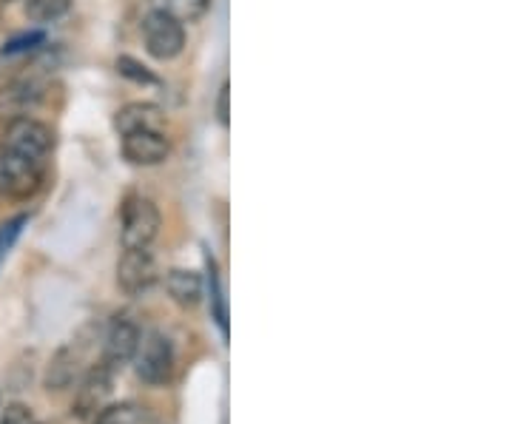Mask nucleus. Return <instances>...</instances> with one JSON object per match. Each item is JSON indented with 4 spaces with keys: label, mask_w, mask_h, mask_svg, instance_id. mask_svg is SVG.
I'll return each instance as SVG.
<instances>
[{
    "label": "nucleus",
    "mask_w": 512,
    "mask_h": 424,
    "mask_svg": "<svg viewBox=\"0 0 512 424\" xmlns=\"http://www.w3.org/2000/svg\"><path fill=\"white\" fill-rule=\"evenodd\" d=\"M157 279H160V268H157V259L148 248L123 251V257L117 262V285H120L123 294H148L157 285Z\"/></svg>",
    "instance_id": "obj_7"
},
{
    "label": "nucleus",
    "mask_w": 512,
    "mask_h": 424,
    "mask_svg": "<svg viewBox=\"0 0 512 424\" xmlns=\"http://www.w3.org/2000/svg\"><path fill=\"white\" fill-rule=\"evenodd\" d=\"M72 9V0H26V18L32 23H55Z\"/></svg>",
    "instance_id": "obj_16"
},
{
    "label": "nucleus",
    "mask_w": 512,
    "mask_h": 424,
    "mask_svg": "<svg viewBox=\"0 0 512 424\" xmlns=\"http://www.w3.org/2000/svg\"><path fill=\"white\" fill-rule=\"evenodd\" d=\"M0 168H3V183H6V200H32L46 180L43 163L9 154V151H0Z\"/></svg>",
    "instance_id": "obj_6"
},
{
    "label": "nucleus",
    "mask_w": 512,
    "mask_h": 424,
    "mask_svg": "<svg viewBox=\"0 0 512 424\" xmlns=\"http://www.w3.org/2000/svg\"><path fill=\"white\" fill-rule=\"evenodd\" d=\"M140 339H143V331L131 316H114L106 333H103V365H109L111 370H120L123 365H128L140 348Z\"/></svg>",
    "instance_id": "obj_8"
},
{
    "label": "nucleus",
    "mask_w": 512,
    "mask_h": 424,
    "mask_svg": "<svg viewBox=\"0 0 512 424\" xmlns=\"http://www.w3.org/2000/svg\"><path fill=\"white\" fill-rule=\"evenodd\" d=\"M163 217L154 200L143 194H128L120 205V242L123 251H137V248H151L160 237Z\"/></svg>",
    "instance_id": "obj_1"
},
{
    "label": "nucleus",
    "mask_w": 512,
    "mask_h": 424,
    "mask_svg": "<svg viewBox=\"0 0 512 424\" xmlns=\"http://www.w3.org/2000/svg\"><path fill=\"white\" fill-rule=\"evenodd\" d=\"M146 424H160V422H151V419H148V422Z\"/></svg>",
    "instance_id": "obj_23"
},
{
    "label": "nucleus",
    "mask_w": 512,
    "mask_h": 424,
    "mask_svg": "<svg viewBox=\"0 0 512 424\" xmlns=\"http://www.w3.org/2000/svg\"><path fill=\"white\" fill-rule=\"evenodd\" d=\"M114 129L117 134H131V131H165L168 129V117L160 106L154 103H128L114 114Z\"/></svg>",
    "instance_id": "obj_12"
},
{
    "label": "nucleus",
    "mask_w": 512,
    "mask_h": 424,
    "mask_svg": "<svg viewBox=\"0 0 512 424\" xmlns=\"http://www.w3.org/2000/svg\"><path fill=\"white\" fill-rule=\"evenodd\" d=\"M208 285H211V311H214V319L220 325V331L228 336V311H225V296H222L220 277H217V265L214 259L208 257Z\"/></svg>",
    "instance_id": "obj_17"
},
{
    "label": "nucleus",
    "mask_w": 512,
    "mask_h": 424,
    "mask_svg": "<svg viewBox=\"0 0 512 424\" xmlns=\"http://www.w3.org/2000/svg\"><path fill=\"white\" fill-rule=\"evenodd\" d=\"M120 148L131 166H160L171 154L165 131H131L120 137Z\"/></svg>",
    "instance_id": "obj_11"
},
{
    "label": "nucleus",
    "mask_w": 512,
    "mask_h": 424,
    "mask_svg": "<svg viewBox=\"0 0 512 424\" xmlns=\"http://www.w3.org/2000/svg\"><path fill=\"white\" fill-rule=\"evenodd\" d=\"M49 83L40 77H20L9 86L0 89V120H18V117H32V111L43 103Z\"/></svg>",
    "instance_id": "obj_9"
},
{
    "label": "nucleus",
    "mask_w": 512,
    "mask_h": 424,
    "mask_svg": "<svg viewBox=\"0 0 512 424\" xmlns=\"http://www.w3.org/2000/svg\"><path fill=\"white\" fill-rule=\"evenodd\" d=\"M52 148H55V131H52V126L35 120V117L9 120L6 129H3L0 151H9V154H18V157H26V160L43 163L52 154Z\"/></svg>",
    "instance_id": "obj_2"
},
{
    "label": "nucleus",
    "mask_w": 512,
    "mask_h": 424,
    "mask_svg": "<svg viewBox=\"0 0 512 424\" xmlns=\"http://www.w3.org/2000/svg\"><path fill=\"white\" fill-rule=\"evenodd\" d=\"M0 424H35V416H32V407L20 405H9L3 410V416H0Z\"/></svg>",
    "instance_id": "obj_21"
},
{
    "label": "nucleus",
    "mask_w": 512,
    "mask_h": 424,
    "mask_svg": "<svg viewBox=\"0 0 512 424\" xmlns=\"http://www.w3.org/2000/svg\"><path fill=\"white\" fill-rule=\"evenodd\" d=\"M208 3H211V0H151V6H154L157 12H165V15L183 20V23H191V20L202 18L205 9H208Z\"/></svg>",
    "instance_id": "obj_15"
},
{
    "label": "nucleus",
    "mask_w": 512,
    "mask_h": 424,
    "mask_svg": "<svg viewBox=\"0 0 512 424\" xmlns=\"http://www.w3.org/2000/svg\"><path fill=\"white\" fill-rule=\"evenodd\" d=\"M29 222V217L26 214H20V217H15V220L3 222L0 225V259H3V254H9V248L15 245V240L20 237V231H23V225Z\"/></svg>",
    "instance_id": "obj_20"
},
{
    "label": "nucleus",
    "mask_w": 512,
    "mask_h": 424,
    "mask_svg": "<svg viewBox=\"0 0 512 424\" xmlns=\"http://www.w3.org/2000/svg\"><path fill=\"white\" fill-rule=\"evenodd\" d=\"M117 72L134 80V83H157V77L148 72L143 63H137L134 57H117Z\"/></svg>",
    "instance_id": "obj_19"
},
{
    "label": "nucleus",
    "mask_w": 512,
    "mask_h": 424,
    "mask_svg": "<svg viewBox=\"0 0 512 424\" xmlns=\"http://www.w3.org/2000/svg\"><path fill=\"white\" fill-rule=\"evenodd\" d=\"M134 368L148 388H165L174 379V368H177L171 339L160 331L146 333L140 339V348L134 353Z\"/></svg>",
    "instance_id": "obj_3"
},
{
    "label": "nucleus",
    "mask_w": 512,
    "mask_h": 424,
    "mask_svg": "<svg viewBox=\"0 0 512 424\" xmlns=\"http://www.w3.org/2000/svg\"><path fill=\"white\" fill-rule=\"evenodd\" d=\"M148 407L140 402H117V405H106L92 416V424H146Z\"/></svg>",
    "instance_id": "obj_14"
},
{
    "label": "nucleus",
    "mask_w": 512,
    "mask_h": 424,
    "mask_svg": "<svg viewBox=\"0 0 512 424\" xmlns=\"http://www.w3.org/2000/svg\"><path fill=\"white\" fill-rule=\"evenodd\" d=\"M89 339H86V331L80 336H74L69 345H63L60 351L52 356L49 368H46V379L43 385L49 393H60V390H69L83 376L86 370V353H89Z\"/></svg>",
    "instance_id": "obj_5"
},
{
    "label": "nucleus",
    "mask_w": 512,
    "mask_h": 424,
    "mask_svg": "<svg viewBox=\"0 0 512 424\" xmlns=\"http://www.w3.org/2000/svg\"><path fill=\"white\" fill-rule=\"evenodd\" d=\"M111 385H114V370L109 365L100 362L92 370H86V376L80 379V388L74 393V416L92 419L97 410H103L111 396Z\"/></svg>",
    "instance_id": "obj_10"
},
{
    "label": "nucleus",
    "mask_w": 512,
    "mask_h": 424,
    "mask_svg": "<svg viewBox=\"0 0 512 424\" xmlns=\"http://www.w3.org/2000/svg\"><path fill=\"white\" fill-rule=\"evenodd\" d=\"M143 40H146V52L160 63H168L174 57L183 55L185 49V26L183 20L171 18L165 12L151 9L143 20Z\"/></svg>",
    "instance_id": "obj_4"
},
{
    "label": "nucleus",
    "mask_w": 512,
    "mask_h": 424,
    "mask_svg": "<svg viewBox=\"0 0 512 424\" xmlns=\"http://www.w3.org/2000/svg\"><path fill=\"white\" fill-rule=\"evenodd\" d=\"M165 291L180 308H197L202 302V277L197 271L171 268L165 274Z\"/></svg>",
    "instance_id": "obj_13"
},
{
    "label": "nucleus",
    "mask_w": 512,
    "mask_h": 424,
    "mask_svg": "<svg viewBox=\"0 0 512 424\" xmlns=\"http://www.w3.org/2000/svg\"><path fill=\"white\" fill-rule=\"evenodd\" d=\"M228 97H231V92H228V83H222L220 97H217V120H220L222 126H228Z\"/></svg>",
    "instance_id": "obj_22"
},
{
    "label": "nucleus",
    "mask_w": 512,
    "mask_h": 424,
    "mask_svg": "<svg viewBox=\"0 0 512 424\" xmlns=\"http://www.w3.org/2000/svg\"><path fill=\"white\" fill-rule=\"evenodd\" d=\"M0 3H12V0H0Z\"/></svg>",
    "instance_id": "obj_24"
},
{
    "label": "nucleus",
    "mask_w": 512,
    "mask_h": 424,
    "mask_svg": "<svg viewBox=\"0 0 512 424\" xmlns=\"http://www.w3.org/2000/svg\"><path fill=\"white\" fill-rule=\"evenodd\" d=\"M40 43H46L43 32H23V35L6 40V43H3V49H0V55L3 57L26 55V52H35Z\"/></svg>",
    "instance_id": "obj_18"
}]
</instances>
